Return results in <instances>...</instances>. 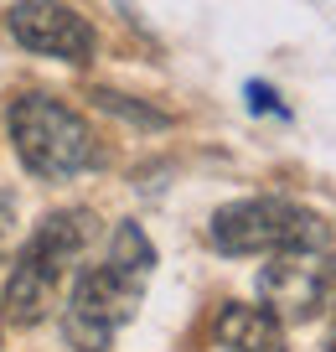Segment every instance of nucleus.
<instances>
[{
    "label": "nucleus",
    "instance_id": "1a4fd4ad",
    "mask_svg": "<svg viewBox=\"0 0 336 352\" xmlns=\"http://www.w3.org/2000/svg\"><path fill=\"white\" fill-rule=\"evenodd\" d=\"M326 347H331V352H336V331H331V342H326Z\"/></svg>",
    "mask_w": 336,
    "mask_h": 352
},
{
    "label": "nucleus",
    "instance_id": "f257e3e1",
    "mask_svg": "<svg viewBox=\"0 0 336 352\" xmlns=\"http://www.w3.org/2000/svg\"><path fill=\"white\" fill-rule=\"evenodd\" d=\"M155 249L135 223H120L109 233V249L98 264L78 270L73 296L63 306V337L73 352H109L120 327L140 311V296L150 285Z\"/></svg>",
    "mask_w": 336,
    "mask_h": 352
},
{
    "label": "nucleus",
    "instance_id": "7ed1b4c3",
    "mask_svg": "<svg viewBox=\"0 0 336 352\" xmlns=\"http://www.w3.org/2000/svg\"><path fill=\"white\" fill-rule=\"evenodd\" d=\"M5 124H11L21 166L42 182H67V176L93 171L104 161L88 120L52 94H16L11 109H5Z\"/></svg>",
    "mask_w": 336,
    "mask_h": 352
},
{
    "label": "nucleus",
    "instance_id": "6e6552de",
    "mask_svg": "<svg viewBox=\"0 0 336 352\" xmlns=\"http://www.w3.org/2000/svg\"><path fill=\"white\" fill-rule=\"evenodd\" d=\"M11 223H16V197L0 192V254L11 249Z\"/></svg>",
    "mask_w": 336,
    "mask_h": 352
},
{
    "label": "nucleus",
    "instance_id": "f03ea898",
    "mask_svg": "<svg viewBox=\"0 0 336 352\" xmlns=\"http://www.w3.org/2000/svg\"><path fill=\"white\" fill-rule=\"evenodd\" d=\"M93 233H98V223L83 208L47 212L36 223V233L21 243L11 275H5V321L36 327V321L52 316V306L63 300V285L78 280V259L88 254Z\"/></svg>",
    "mask_w": 336,
    "mask_h": 352
},
{
    "label": "nucleus",
    "instance_id": "423d86ee",
    "mask_svg": "<svg viewBox=\"0 0 336 352\" xmlns=\"http://www.w3.org/2000/svg\"><path fill=\"white\" fill-rule=\"evenodd\" d=\"M11 36L26 47V52H42V57H57V63H93V26L88 16H78L73 6L63 0H16L11 6Z\"/></svg>",
    "mask_w": 336,
    "mask_h": 352
},
{
    "label": "nucleus",
    "instance_id": "39448f33",
    "mask_svg": "<svg viewBox=\"0 0 336 352\" xmlns=\"http://www.w3.org/2000/svg\"><path fill=\"white\" fill-rule=\"evenodd\" d=\"M259 296L280 321H315L336 306V249L331 243H300V249L269 254L259 270Z\"/></svg>",
    "mask_w": 336,
    "mask_h": 352
},
{
    "label": "nucleus",
    "instance_id": "0eeeda50",
    "mask_svg": "<svg viewBox=\"0 0 336 352\" xmlns=\"http://www.w3.org/2000/svg\"><path fill=\"white\" fill-rule=\"evenodd\" d=\"M212 337L228 352H290L284 321L274 316L269 306H243V300H228V306L217 311Z\"/></svg>",
    "mask_w": 336,
    "mask_h": 352
},
{
    "label": "nucleus",
    "instance_id": "20e7f679",
    "mask_svg": "<svg viewBox=\"0 0 336 352\" xmlns=\"http://www.w3.org/2000/svg\"><path fill=\"white\" fill-rule=\"evenodd\" d=\"M212 243L223 254H280L300 243H331L326 223L290 197H243L212 212Z\"/></svg>",
    "mask_w": 336,
    "mask_h": 352
}]
</instances>
